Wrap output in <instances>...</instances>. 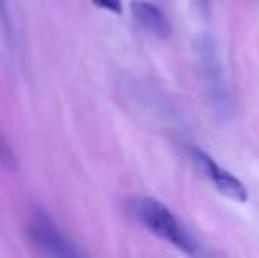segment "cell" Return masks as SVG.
Here are the masks:
<instances>
[{
    "label": "cell",
    "mask_w": 259,
    "mask_h": 258,
    "mask_svg": "<svg viewBox=\"0 0 259 258\" xmlns=\"http://www.w3.org/2000/svg\"><path fill=\"white\" fill-rule=\"evenodd\" d=\"M129 212L138 219L148 232L162 241L169 242L185 255H198L199 248L189 230L177 219L173 212L164 203L152 196H133L127 202Z\"/></svg>",
    "instance_id": "obj_1"
},
{
    "label": "cell",
    "mask_w": 259,
    "mask_h": 258,
    "mask_svg": "<svg viewBox=\"0 0 259 258\" xmlns=\"http://www.w3.org/2000/svg\"><path fill=\"white\" fill-rule=\"evenodd\" d=\"M28 241L50 256H79L81 253L65 239L57 223L42 209H35L27 225Z\"/></svg>",
    "instance_id": "obj_2"
},
{
    "label": "cell",
    "mask_w": 259,
    "mask_h": 258,
    "mask_svg": "<svg viewBox=\"0 0 259 258\" xmlns=\"http://www.w3.org/2000/svg\"><path fill=\"white\" fill-rule=\"evenodd\" d=\"M192 158H194V161L199 165V168L206 173L208 179L215 184L219 193L235 200V202H247L249 195H247L245 186H243L233 173L221 168L206 152L199 151V149H192Z\"/></svg>",
    "instance_id": "obj_3"
},
{
    "label": "cell",
    "mask_w": 259,
    "mask_h": 258,
    "mask_svg": "<svg viewBox=\"0 0 259 258\" xmlns=\"http://www.w3.org/2000/svg\"><path fill=\"white\" fill-rule=\"evenodd\" d=\"M131 14L143 30L150 32L155 38L164 39L171 34V25L167 18L164 16V13L147 0H133L131 2Z\"/></svg>",
    "instance_id": "obj_4"
},
{
    "label": "cell",
    "mask_w": 259,
    "mask_h": 258,
    "mask_svg": "<svg viewBox=\"0 0 259 258\" xmlns=\"http://www.w3.org/2000/svg\"><path fill=\"white\" fill-rule=\"evenodd\" d=\"M0 166L11 170V172H14L18 168L16 154H14V151L11 149V145L7 143L2 134H0Z\"/></svg>",
    "instance_id": "obj_5"
},
{
    "label": "cell",
    "mask_w": 259,
    "mask_h": 258,
    "mask_svg": "<svg viewBox=\"0 0 259 258\" xmlns=\"http://www.w3.org/2000/svg\"><path fill=\"white\" fill-rule=\"evenodd\" d=\"M97 7L101 9H106V11H111V13H116L120 14L122 13V2L120 0H92Z\"/></svg>",
    "instance_id": "obj_6"
},
{
    "label": "cell",
    "mask_w": 259,
    "mask_h": 258,
    "mask_svg": "<svg viewBox=\"0 0 259 258\" xmlns=\"http://www.w3.org/2000/svg\"><path fill=\"white\" fill-rule=\"evenodd\" d=\"M0 30L4 35H9V13H7V0H0Z\"/></svg>",
    "instance_id": "obj_7"
}]
</instances>
